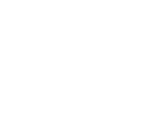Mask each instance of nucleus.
Instances as JSON below:
<instances>
[]
</instances>
